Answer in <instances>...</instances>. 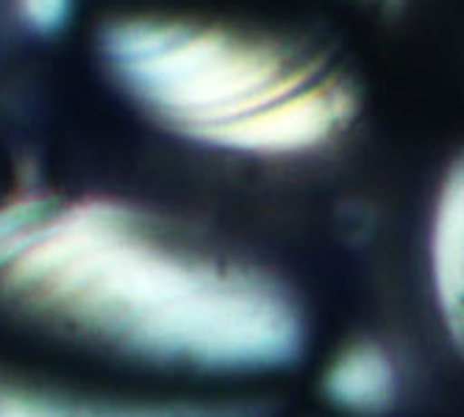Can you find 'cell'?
Returning <instances> with one entry per match:
<instances>
[{
	"mask_svg": "<svg viewBox=\"0 0 464 417\" xmlns=\"http://www.w3.org/2000/svg\"><path fill=\"white\" fill-rule=\"evenodd\" d=\"M0 298L150 367L262 375L301 362L306 317L267 273L184 245L111 200L48 206L0 262Z\"/></svg>",
	"mask_w": 464,
	"mask_h": 417,
	"instance_id": "cell-1",
	"label": "cell"
},
{
	"mask_svg": "<svg viewBox=\"0 0 464 417\" xmlns=\"http://www.w3.org/2000/svg\"><path fill=\"white\" fill-rule=\"evenodd\" d=\"M364 4H375V6H395L401 0H364Z\"/></svg>",
	"mask_w": 464,
	"mask_h": 417,
	"instance_id": "cell-8",
	"label": "cell"
},
{
	"mask_svg": "<svg viewBox=\"0 0 464 417\" xmlns=\"http://www.w3.org/2000/svg\"><path fill=\"white\" fill-rule=\"evenodd\" d=\"M103 51L150 114L228 153H314L351 129L362 103L334 56L295 34L134 17L106 28Z\"/></svg>",
	"mask_w": 464,
	"mask_h": 417,
	"instance_id": "cell-2",
	"label": "cell"
},
{
	"mask_svg": "<svg viewBox=\"0 0 464 417\" xmlns=\"http://www.w3.org/2000/svg\"><path fill=\"white\" fill-rule=\"evenodd\" d=\"M320 387L336 412L351 417H382L398 403L401 373L382 345L353 343L328 362Z\"/></svg>",
	"mask_w": 464,
	"mask_h": 417,
	"instance_id": "cell-5",
	"label": "cell"
},
{
	"mask_svg": "<svg viewBox=\"0 0 464 417\" xmlns=\"http://www.w3.org/2000/svg\"><path fill=\"white\" fill-rule=\"evenodd\" d=\"M429 281L440 325L464 356V153L448 167L431 206Z\"/></svg>",
	"mask_w": 464,
	"mask_h": 417,
	"instance_id": "cell-3",
	"label": "cell"
},
{
	"mask_svg": "<svg viewBox=\"0 0 464 417\" xmlns=\"http://www.w3.org/2000/svg\"><path fill=\"white\" fill-rule=\"evenodd\" d=\"M0 417H270V406L265 401H95L0 379Z\"/></svg>",
	"mask_w": 464,
	"mask_h": 417,
	"instance_id": "cell-4",
	"label": "cell"
},
{
	"mask_svg": "<svg viewBox=\"0 0 464 417\" xmlns=\"http://www.w3.org/2000/svg\"><path fill=\"white\" fill-rule=\"evenodd\" d=\"M23 20L36 31H56L67 23L72 0H17Z\"/></svg>",
	"mask_w": 464,
	"mask_h": 417,
	"instance_id": "cell-7",
	"label": "cell"
},
{
	"mask_svg": "<svg viewBox=\"0 0 464 417\" xmlns=\"http://www.w3.org/2000/svg\"><path fill=\"white\" fill-rule=\"evenodd\" d=\"M51 200L45 198H14L9 203L0 206V262L9 254V250L36 226V220L48 212Z\"/></svg>",
	"mask_w": 464,
	"mask_h": 417,
	"instance_id": "cell-6",
	"label": "cell"
}]
</instances>
